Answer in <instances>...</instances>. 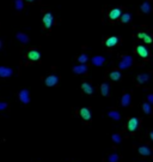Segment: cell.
Instances as JSON below:
<instances>
[{
	"label": "cell",
	"instance_id": "cell-1",
	"mask_svg": "<svg viewBox=\"0 0 153 162\" xmlns=\"http://www.w3.org/2000/svg\"><path fill=\"white\" fill-rule=\"evenodd\" d=\"M132 65H133V58H132L131 55H124V57L122 58V60L118 62L120 70H127V69H129Z\"/></svg>",
	"mask_w": 153,
	"mask_h": 162
},
{
	"label": "cell",
	"instance_id": "cell-2",
	"mask_svg": "<svg viewBox=\"0 0 153 162\" xmlns=\"http://www.w3.org/2000/svg\"><path fill=\"white\" fill-rule=\"evenodd\" d=\"M18 97H19V101L22 102L23 104L30 103V93H29V90H26V89H22V90L19 91Z\"/></svg>",
	"mask_w": 153,
	"mask_h": 162
},
{
	"label": "cell",
	"instance_id": "cell-3",
	"mask_svg": "<svg viewBox=\"0 0 153 162\" xmlns=\"http://www.w3.org/2000/svg\"><path fill=\"white\" fill-rule=\"evenodd\" d=\"M54 23V17L50 12H47L44 16H43V25L46 29H50V26L53 25Z\"/></svg>",
	"mask_w": 153,
	"mask_h": 162
},
{
	"label": "cell",
	"instance_id": "cell-4",
	"mask_svg": "<svg viewBox=\"0 0 153 162\" xmlns=\"http://www.w3.org/2000/svg\"><path fill=\"white\" fill-rule=\"evenodd\" d=\"M140 126V120L138 118H132L128 120V124H127V129L131 131V132H134L138 130V127Z\"/></svg>",
	"mask_w": 153,
	"mask_h": 162
},
{
	"label": "cell",
	"instance_id": "cell-5",
	"mask_svg": "<svg viewBox=\"0 0 153 162\" xmlns=\"http://www.w3.org/2000/svg\"><path fill=\"white\" fill-rule=\"evenodd\" d=\"M13 73V70L11 67L6 66H0V77L1 78H10Z\"/></svg>",
	"mask_w": 153,
	"mask_h": 162
},
{
	"label": "cell",
	"instance_id": "cell-6",
	"mask_svg": "<svg viewBox=\"0 0 153 162\" xmlns=\"http://www.w3.org/2000/svg\"><path fill=\"white\" fill-rule=\"evenodd\" d=\"M87 70H89V66H87L86 64L76 65V66L73 67V72L76 73V75H84V73H86V72H87Z\"/></svg>",
	"mask_w": 153,
	"mask_h": 162
},
{
	"label": "cell",
	"instance_id": "cell-7",
	"mask_svg": "<svg viewBox=\"0 0 153 162\" xmlns=\"http://www.w3.org/2000/svg\"><path fill=\"white\" fill-rule=\"evenodd\" d=\"M44 83H46L47 86H55L59 83V77H57L56 75H50V76H48L46 78Z\"/></svg>",
	"mask_w": 153,
	"mask_h": 162
},
{
	"label": "cell",
	"instance_id": "cell-8",
	"mask_svg": "<svg viewBox=\"0 0 153 162\" xmlns=\"http://www.w3.org/2000/svg\"><path fill=\"white\" fill-rule=\"evenodd\" d=\"M122 15V9H120V7H115L110 12H109V18L111 20H116L120 18V16Z\"/></svg>",
	"mask_w": 153,
	"mask_h": 162
},
{
	"label": "cell",
	"instance_id": "cell-9",
	"mask_svg": "<svg viewBox=\"0 0 153 162\" xmlns=\"http://www.w3.org/2000/svg\"><path fill=\"white\" fill-rule=\"evenodd\" d=\"M136 53H138L141 58H144V59H146V58L150 55L148 49H147L145 46H138V47H136Z\"/></svg>",
	"mask_w": 153,
	"mask_h": 162
},
{
	"label": "cell",
	"instance_id": "cell-10",
	"mask_svg": "<svg viewBox=\"0 0 153 162\" xmlns=\"http://www.w3.org/2000/svg\"><path fill=\"white\" fill-rule=\"evenodd\" d=\"M131 102H132V95L129 93L123 94V96L121 99V106L122 107H128L131 104Z\"/></svg>",
	"mask_w": 153,
	"mask_h": 162
},
{
	"label": "cell",
	"instance_id": "cell-11",
	"mask_svg": "<svg viewBox=\"0 0 153 162\" xmlns=\"http://www.w3.org/2000/svg\"><path fill=\"white\" fill-rule=\"evenodd\" d=\"M79 114H80V117H81L85 122H89V120L91 119V112H90L89 108H81V109L79 111Z\"/></svg>",
	"mask_w": 153,
	"mask_h": 162
},
{
	"label": "cell",
	"instance_id": "cell-12",
	"mask_svg": "<svg viewBox=\"0 0 153 162\" xmlns=\"http://www.w3.org/2000/svg\"><path fill=\"white\" fill-rule=\"evenodd\" d=\"M81 89H83V91L85 93V94H87V95H91V94H93V88H92V85L90 84V83H87V82H84L83 84H81Z\"/></svg>",
	"mask_w": 153,
	"mask_h": 162
},
{
	"label": "cell",
	"instance_id": "cell-13",
	"mask_svg": "<svg viewBox=\"0 0 153 162\" xmlns=\"http://www.w3.org/2000/svg\"><path fill=\"white\" fill-rule=\"evenodd\" d=\"M91 62H92V65H95V66H102V65L105 62V58L102 57V55H96V57H93V58L91 59Z\"/></svg>",
	"mask_w": 153,
	"mask_h": 162
},
{
	"label": "cell",
	"instance_id": "cell-14",
	"mask_svg": "<svg viewBox=\"0 0 153 162\" xmlns=\"http://www.w3.org/2000/svg\"><path fill=\"white\" fill-rule=\"evenodd\" d=\"M139 154H141L142 156H151L152 155V150L148 148V146H145V145H142V146H139Z\"/></svg>",
	"mask_w": 153,
	"mask_h": 162
},
{
	"label": "cell",
	"instance_id": "cell-15",
	"mask_svg": "<svg viewBox=\"0 0 153 162\" xmlns=\"http://www.w3.org/2000/svg\"><path fill=\"white\" fill-rule=\"evenodd\" d=\"M41 58V54H39V52L38 51H30L29 53H28V59L29 60H32V61H37L38 59Z\"/></svg>",
	"mask_w": 153,
	"mask_h": 162
},
{
	"label": "cell",
	"instance_id": "cell-16",
	"mask_svg": "<svg viewBox=\"0 0 153 162\" xmlns=\"http://www.w3.org/2000/svg\"><path fill=\"white\" fill-rule=\"evenodd\" d=\"M136 81H138L139 84H145L146 82L150 81V75L148 73H140L138 76V78H136Z\"/></svg>",
	"mask_w": 153,
	"mask_h": 162
},
{
	"label": "cell",
	"instance_id": "cell-17",
	"mask_svg": "<svg viewBox=\"0 0 153 162\" xmlns=\"http://www.w3.org/2000/svg\"><path fill=\"white\" fill-rule=\"evenodd\" d=\"M140 10H141V12H142V13H151L152 7H151V5H150V2H148V1H145V2H142V4H141Z\"/></svg>",
	"mask_w": 153,
	"mask_h": 162
},
{
	"label": "cell",
	"instance_id": "cell-18",
	"mask_svg": "<svg viewBox=\"0 0 153 162\" xmlns=\"http://www.w3.org/2000/svg\"><path fill=\"white\" fill-rule=\"evenodd\" d=\"M16 39L19 41V42H22V43H28L29 41H30V39H29V36L26 35V34H24V33H18L17 35H16Z\"/></svg>",
	"mask_w": 153,
	"mask_h": 162
},
{
	"label": "cell",
	"instance_id": "cell-19",
	"mask_svg": "<svg viewBox=\"0 0 153 162\" xmlns=\"http://www.w3.org/2000/svg\"><path fill=\"white\" fill-rule=\"evenodd\" d=\"M108 115H109L110 119H113L115 122L121 120V114H120V112H117V111H109V112H108Z\"/></svg>",
	"mask_w": 153,
	"mask_h": 162
},
{
	"label": "cell",
	"instance_id": "cell-20",
	"mask_svg": "<svg viewBox=\"0 0 153 162\" xmlns=\"http://www.w3.org/2000/svg\"><path fill=\"white\" fill-rule=\"evenodd\" d=\"M109 77H110V79H111V81L116 82V81H120V79H121L122 75H121V72H120L118 70H115V71H111V72H110Z\"/></svg>",
	"mask_w": 153,
	"mask_h": 162
},
{
	"label": "cell",
	"instance_id": "cell-21",
	"mask_svg": "<svg viewBox=\"0 0 153 162\" xmlns=\"http://www.w3.org/2000/svg\"><path fill=\"white\" fill-rule=\"evenodd\" d=\"M117 42H118L117 36H110L108 40L105 41V44H107V47H114V46L117 44Z\"/></svg>",
	"mask_w": 153,
	"mask_h": 162
},
{
	"label": "cell",
	"instance_id": "cell-22",
	"mask_svg": "<svg viewBox=\"0 0 153 162\" xmlns=\"http://www.w3.org/2000/svg\"><path fill=\"white\" fill-rule=\"evenodd\" d=\"M138 37L141 39V40H144V42H146V43H151L152 42V37L148 34H146V33H139L138 34Z\"/></svg>",
	"mask_w": 153,
	"mask_h": 162
},
{
	"label": "cell",
	"instance_id": "cell-23",
	"mask_svg": "<svg viewBox=\"0 0 153 162\" xmlns=\"http://www.w3.org/2000/svg\"><path fill=\"white\" fill-rule=\"evenodd\" d=\"M109 91H110L109 84H108V83H103V84L100 85V93H102V95H103V96H108V95H109Z\"/></svg>",
	"mask_w": 153,
	"mask_h": 162
},
{
	"label": "cell",
	"instance_id": "cell-24",
	"mask_svg": "<svg viewBox=\"0 0 153 162\" xmlns=\"http://www.w3.org/2000/svg\"><path fill=\"white\" fill-rule=\"evenodd\" d=\"M142 109H144L145 114H147V115H152V106H151V103H148V102L142 103Z\"/></svg>",
	"mask_w": 153,
	"mask_h": 162
},
{
	"label": "cell",
	"instance_id": "cell-25",
	"mask_svg": "<svg viewBox=\"0 0 153 162\" xmlns=\"http://www.w3.org/2000/svg\"><path fill=\"white\" fill-rule=\"evenodd\" d=\"M132 19V16L129 15V13H123L122 16H121V22L123 23V24H127V23H129Z\"/></svg>",
	"mask_w": 153,
	"mask_h": 162
},
{
	"label": "cell",
	"instance_id": "cell-26",
	"mask_svg": "<svg viewBox=\"0 0 153 162\" xmlns=\"http://www.w3.org/2000/svg\"><path fill=\"white\" fill-rule=\"evenodd\" d=\"M24 7V1L23 0H15V9L17 11H22Z\"/></svg>",
	"mask_w": 153,
	"mask_h": 162
},
{
	"label": "cell",
	"instance_id": "cell-27",
	"mask_svg": "<svg viewBox=\"0 0 153 162\" xmlns=\"http://www.w3.org/2000/svg\"><path fill=\"white\" fill-rule=\"evenodd\" d=\"M108 161L109 162H118L120 161V156H118V154H110L109 156H108Z\"/></svg>",
	"mask_w": 153,
	"mask_h": 162
},
{
	"label": "cell",
	"instance_id": "cell-28",
	"mask_svg": "<svg viewBox=\"0 0 153 162\" xmlns=\"http://www.w3.org/2000/svg\"><path fill=\"white\" fill-rule=\"evenodd\" d=\"M111 139H113V142L115 144H120V143L122 142V137L120 136V133H114L113 136H111Z\"/></svg>",
	"mask_w": 153,
	"mask_h": 162
},
{
	"label": "cell",
	"instance_id": "cell-29",
	"mask_svg": "<svg viewBox=\"0 0 153 162\" xmlns=\"http://www.w3.org/2000/svg\"><path fill=\"white\" fill-rule=\"evenodd\" d=\"M87 60H89V55H87V54H81V55L78 57V61H79L80 64H85Z\"/></svg>",
	"mask_w": 153,
	"mask_h": 162
},
{
	"label": "cell",
	"instance_id": "cell-30",
	"mask_svg": "<svg viewBox=\"0 0 153 162\" xmlns=\"http://www.w3.org/2000/svg\"><path fill=\"white\" fill-rule=\"evenodd\" d=\"M7 106H8L7 102H0V112H1V111H5V109L7 108Z\"/></svg>",
	"mask_w": 153,
	"mask_h": 162
},
{
	"label": "cell",
	"instance_id": "cell-31",
	"mask_svg": "<svg viewBox=\"0 0 153 162\" xmlns=\"http://www.w3.org/2000/svg\"><path fill=\"white\" fill-rule=\"evenodd\" d=\"M147 101H148V103L153 104V94H148L147 95Z\"/></svg>",
	"mask_w": 153,
	"mask_h": 162
},
{
	"label": "cell",
	"instance_id": "cell-32",
	"mask_svg": "<svg viewBox=\"0 0 153 162\" xmlns=\"http://www.w3.org/2000/svg\"><path fill=\"white\" fill-rule=\"evenodd\" d=\"M150 138H151V141L153 142V130L151 131V132H150Z\"/></svg>",
	"mask_w": 153,
	"mask_h": 162
},
{
	"label": "cell",
	"instance_id": "cell-33",
	"mask_svg": "<svg viewBox=\"0 0 153 162\" xmlns=\"http://www.w3.org/2000/svg\"><path fill=\"white\" fill-rule=\"evenodd\" d=\"M25 1H28V2H34L35 0H25Z\"/></svg>",
	"mask_w": 153,
	"mask_h": 162
},
{
	"label": "cell",
	"instance_id": "cell-34",
	"mask_svg": "<svg viewBox=\"0 0 153 162\" xmlns=\"http://www.w3.org/2000/svg\"><path fill=\"white\" fill-rule=\"evenodd\" d=\"M1 48H2V42L0 41V49H1Z\"/></svg>",
	"mask_w": 153,
	"mask_h": 162
},
{
	"label": "cell",
	"instance_id": "cell-35",
	"mask_svg": "<svg viewBox=\"0 0 153 162\" xmlns=\"http://www.w3.org/2000/svg\"><path fill=\"white\" fill-rule=\"evenodd\" d=\"M141 162H144V161H141Z\"/></svg>",
	"mask_w": 153,
	"mask_h": 162
}]
</instances>
